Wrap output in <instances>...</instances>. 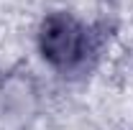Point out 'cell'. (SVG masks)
<instances>
[{"label": "cell", "instance_id": "obj_1", "mask_svg": "<svg viewBox=\"0 0 133 130\" xmlns=\"http://www.w3.org/2000/svg\"><path fill=\"white\" fill-rule=\"evenodd\" d=\"M38 51L54 69L79 71L97 54V36L84 20L56 10L38 26Z\"/></svg>", "mask_w": 133, "mask_h": 130}]
</instances>
